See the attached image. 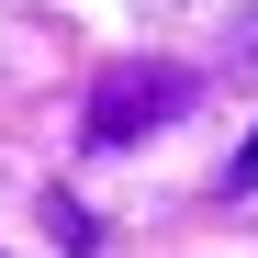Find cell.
I'll return each mask as SVG.
<instances>
[{
  "label": "cell",
  "mask_w": 258,
  "mask_h": 258,
  "mask_svg": "<svg viewBox=\"0 0 258 258\" xmlns=\"http://www.w3.org/2000/svg\"><path fill=\"white\" fill-rule=\"evenodd\" d=\"M180 112H191V68H168V56H135V68L90 79V146H135V135H157Z\"/></svg>",
  "instance_id": "6da1fadb"
},
{
  "label": "cell",
  "mask_w": 258,
  "mask_h": 258,
  "mask_svg": "<svg viewBox=\"0 0 258 258\" xmlns=\"http://www.w3.org/2000/svg\"><path fill=\"white\" fill-rule=\"evenodd\" d=\"M45 236H56V247H79V258H90V247H101V225H90V213H79L68 191H45Z\"/></svg>",
  "instance_id": "7a4b0ae2"
},
{
  "label": "cell",
  "mask_w": 258,
  "mask_h": 258,
  "mask_svg": "<svg viewBox=\"0 0 258 258\" xmlns=\"http://www.w3.org/2000/svg\"><path fill=\"white\" fill-rule=\"evenodd\" d=\"M247 180H258V135H247V157H236V191H247Z\"/></svg>",
  "instance_id": "3957f363"
}]
</instances>
